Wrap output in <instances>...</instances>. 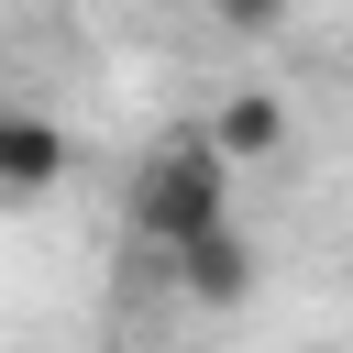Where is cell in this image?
<instances>
[{"instance_id": "2", "label": "cell", "mask_w": 353, "mask_h": 353, "mask_svg": "<svg viewBox=\"0 0 353 353\" xmlns=\"http://www.w3.org/2000/svg\"><path fill=\"white\" fill-rule=\"evenodd\" d=\"M55 176H66V132H55L44 110L0 99V199H44Z\"/></svg>"}, {"instance_id": "4", "label": "cell", "mask_w": 353, "mask_h": 353, "mask_svg": "<svg viewBox=\"0 0 353 353\" xmlns=\"http://www.w3.org/2000/svg\"><path fill=\"white\" fill-rule=\"evenodd\" d=\"M276 143H287V110H276L265 88H243V99L221 110V132H210V154H221V165H254V154H276Z\"/></svg>"}, {"instance_id": "5", "label": "cell", "mask_w": 353, "mask_h": 353, "mask_svg": "<svg viewBox=\"0 0 353 353\" xmlns=\"http://www.w3.org/2000/svg\"><path fill=\"white\" fill-rule=\"evenodd\" d=\"M221 22H232V33H265V22H276V0H221Z\"/></svg>"}, {"instance_id": "1", "label": "cell", "mask_w": 353, "mask_h": 353, "mask_svg": "<svg viewBox=\"0 0 353 353\" xmlns=\"http://www.w3.org/2000/svg\"><path fill=\"white\" fill-rule=\"evenodd\" d=\"M210 221H232V165H221L210 143H154L143 176H132V232H143L154 254H176V243H199Z\"/></svg>"}, {"instance_id": "3", "label": "cell", "mask_w": 353, "mask_h": 353, "mask_svg": "<svg viewBox=\"0 0 353 353\" xmlns=\"http://www.w3.org/2000/svg\"><path fill=\"white\" fill-rule=\"evenodd\" d=\"M165 276H176L188 298H210V309H232V298L254 287V243H243L232 221H210L199 243H176V254H165Z\"/></svg>"}]
</instances>
